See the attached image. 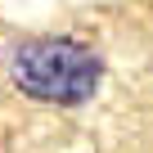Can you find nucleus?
Masks as SVG:
<instances>
[{"instance_id":"1","label":"nucleus","mask_w":153,"mask_h":153,"mask_svg":"<svg viewBox=\"0 0 153 153\" xmlns=\"http://www.w3.org/2000/svg\"><path fill=\"white\" fill-rule=\"evenodd\" d=\"M9 76L27 99L72 108V104L95 99L104 81V59L72 36H32L14 50Z\"/></svg>"}]
</instances>
